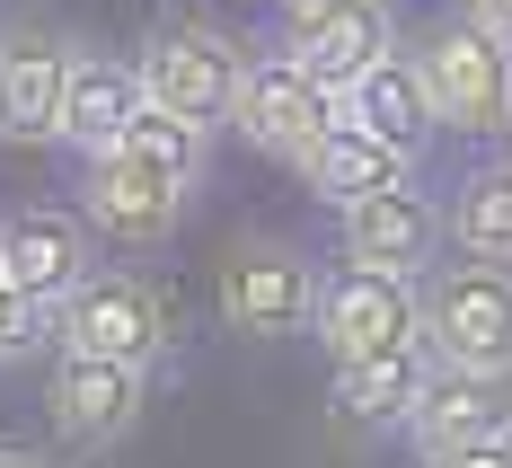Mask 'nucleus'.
Here are the masks:
<instances>
[{
    "instance_id": "f257e3e1",
    "label": "nucleus",
    "mask_w": 512,
    "mask_h": 468,
    "mask_svg": "<svg viewBox=\"0 0 512 468\" xmlns=\"http://www.w3.org/2000/svg\"><path fill=\"white\" fill-rule=\"evenodd\" d=\"M407 53L433 89L442 133H512V36H495L477 9L424 18Z\"/></svg>"
},
{
    "instance_id": "f03ea898",
    "label": "nucleus",
    "mask_w": 512,
    "mask_h": 468,
    "mask_svg": "<svg viewBox=\"0 0 512 468\" xmlns=\"http://www.w3.org/2000/svg\"><path fill=\"white\" fill-rule=\"evenodd\" d=\"M133 71H142V98L151 106L204 124V133H230V106H239V80H248V45L230 27L195 18V9H168L151 36H142Z\"/></svg>"
},
{
    "instance_id": "7ed1b4c3",
    "label": "nucleus",
    "mask_w": 512,
    "mask_h": 468,
    "mask_svg": "<svg viewBox=\"0 0 512 468\" xmlns=\"http://www.w3.org/2000/svg\"><path fill=\"white\" fill-rule=\"evenodd\" d=\"M424 345L442 371H495L512 380V265L451 257L424 274Z\"/></svg>"
},
{
    "instance_id": "20e7f679",
    "label": "nucleus",
    "mask_w": 512,
    "mask_h": 468,
    "mask_svg": "<svg viewBox=\"0 0 512 468\" xmlns=\"http://www.w3.org/2000/svg\"><path fill=\"white\" fill-rule=\"evenodd\" d=\"M195 186L204 177H186L177 159L142 151V142H115L80 168V212H89V230L115 239V248H168L177 239V221L195 204Z\"/></svg>"
},
{
    "instance_id": "39448f33",
    "label": "nucleus",
    "mask_w": 512,
    "mask_h": 468,
    "mask_svg": "<svg viewBox=\"0 0 512 468\" xmlns=\"http://www.w3.org/2000/svg\"><path fill=\"white\" fill-rule=\"evenodd\" d=\"M309 336L327 345V363H371V354H389V345H415V336H424V283L345 257L318 283V327H309Z\"/></svg>"
},
{
    "instance_id": "423d86ee",
    "label": "nucleus",
    "mask_w": 512,
    "mask_h": 468,
    "mask_svg": "<svg viewBox=\"0 0 512 468\" xmlns=\"http://www.w3.org/2000/svg\"><path fill=\"white\" fill-rule=\"evenodd\" d=\"M318 265H309L301 239H239L230 257H221V318L256 336V345H274V336H309L318 327Z\"/></svg>"
},
{
    "instance_id": "0eeeda50",
    "label": "nucleus",
    "mask_w": 512,
    "mask_h": 468,
    "mask_svg": "<svg viewBox=\"0 0 512 468\" xmlns=\"http://www.w3.org/2000/svg\"><path fill=\"white\" fill-rule=\"evenodd\" d=\"M345 115V98L309 71L301 53H248V80H239V106H230V133L265 159H301L327 124Z\"/></svg>"
},
{
    "instance_id": "6e6552de",
    "label": "nucleus",
    "mask_w": 512,
    "mask_h": 468,
    "mask_svg": "<svg viewBox=\"0 0 512 468\" xmlns=\"http://www.w3.org/2000/svg\"><path fill=\"white\" fill-rule=\"evenodd\" d=\"M53 345H71V354H115V363H159V354H168V301H159L151 274L98 265V274L53 310Z\"/></svg>"
},
{
    "instance_id": "1a4fd4ad",
    "label": "nucleus",
    "mask_w": 512,
    "mask_h": 468,
    "mask_svg": "<svg viewBox=\"0 0 512 468\" xmlns=\"http://www.w3.org/2000/svg\"><path fill=\"white\" fill-rule=\"evenodd\" d=\"M0 265H9V283L53 318L89 274H98V230H89V212H62V204H9L0 212Z\"/></svg>"
},
{
    "instance_id": "9d476101",
    "label": "nucleus",
    "mask_w": 512,
    "mask_h": 468,
    "mask_svg": "<svg viewBox=\"0 0 512 468\" xmlns=\"http://www.w3.org/2000/svg\"><path fill=\"white\" fill-rule=\"evenodd\" d=\"M142 398H151V363L71 354V345H62V363H53V389H45V407H53V424H62V442H80V451H106V442H124V433L142 424Z\"/></svg>"
},
{
    "instance_id": "9b49d317",
    "label": "nucleus",
    "mask_w": 512,
    "mask_h": 468,
    "mask_svg": "<svg viewBox=\"0 0 512 468\" xmlns=\"http://www.w3.org/2000/svg\"><path fill=\"white\" fill-rule=\"evenodd\" d=\"M345 221V257H362V265H389V274H433L442 265V239H451V212L433 204L424 186H380V195H362V204H345L336 212Z\"/></svg>"
},
{
    "instance_id": "f8f14e48",
    "label": "nucleus",
    "mask_w": 512,
    "mask_h": 468,
    "mask_svg": "<svg viewBox=\"0 0 512 468\" xmlns=\"http://www.w3.org/2000/svg\"><path fill=\"white\" fill-rule=\"evenodd\" d=\"M71 53L45 27L0 36V142H62V89H71Z\"/></svg>"
},
{
    "instance_id": "ddd939ff",
    "label": "nucleus",
    "mask_w": 512,
    "mask_h": 468,
    "mask_svg": "<svg viewBox=\"0 0 512 468\" xmlns=\"http://www.w3.org/2000/svg\"><path fill=\"white\" fill-rule=\"evenodd\" d=\"M142 71L124 62V53H71V89H62V142L80 159H98V151H115L124 133H133V115H142Z\"/></svg>"
},
{
    "instance_id": "4468645a",
    "label": "nucleus",
    "mask_w": 512,
    "mask_h": 468,
    "mask_svg": "<svg viewBox=\"0 0 512 468\" xmlns=\"http://www.w3.org/2000/svg\"><path fill=\"white\" fill-rule=\"evenodd\" d=\"M433 345L415 336V345H389V354H371V363H336V424H354V433H407L415 398L433 389Z\"/></svg>"
},
{
    "instance_id": "2eb2a0df",
    "label": "nucleus",
    "mask_w": 512,
    "mask_h": 468,
    "mask_svg": "<svg viewBox=\"0 0 512 468\" xmlns=\"http://www.w3.org/2000/svg\"><path fill=\"white\" fill-rule=\"evenodd\" d=\"M283 53H301L309 71L345 98L371 62H389V53H398V18H389V0H345V9H327V18L283 27Z\"/></svg>"
},
{
    "instance_id": "dca6fc26",
    "label": "nucleus",
    "mask_w": 512,
    "mask_h": 468,
    "mask_svg": "<svg viewBox=\"0 0 512 468\" xmlns=\"http://www.w3.org/2000/svg\"><path fill=\"white\" fill-rule=\"evenodd\" d=\"M495 433H512V380H495V371H433V389L407 416V442L424 460L460 451V442H495Z\"/></svg>"
},
{
    "instance_id": "f3484780",
    "label": "nucleus",
    "mask_w": 512,
    "mask_h": 468,
    "mask_svg": "<svg viewBox=\"0 0 512 468\" xmlns=\"http://www.w3.org/2000/svg\"><path fill=\"white\" fill-rule=\"evenodd\" d=\"M292 168H301V186L318 195V204H336V212H345V204H362V195H380V186H398L415 159L398 151V142H380L371 124L336 115V124H327V133H318V142H309Z\"/></svg>"
},
{
    "instance_id": "a211bd4d",
    "label": "nucleus",
    "mask_w": 512,
    "mask_h": 468,
    "mask_svg": "<svg viewBox=\"0 0 512 468\" xmlns=\"http://www.w3.org/2000/svg\"><path fill=\"white\" fill-rule=\"evenodd\" d=\"M345 115H354V124H371L380 142H398L407 159H424V142L442 133V115H433V89H424L415 53H389V62H371L354 89H345Z\"/></svg>"
},
{
    "instance_id": "6ab92c4d",
    "label": "nucleus",
    "mask_w": 512,
    "mask_h": 468,
    "mask_svg": "<svg viewBox=\"0 0 512 468\" xmlns=\"http://www.w3.org/2000/svg\"><path fill=\"white\" fill-rule=\"evenodd\" d=\"M451 239H460L468 257L512 265V159H504V168L460 177V195H451Z\"/></svg>"
},
{
    "instance_id": "aec40b11",
    "label": "nucleus",
    "mask_w": 512,
    "mask_h": 468,
    "mask_svg": "<svg viewBox=\"0 0 512 468\" xmlns=\"http://www.w3.org/2000/svg\"><path fill=\"white\" fill-rule=\"evenodd\" d=\"M36 336H45V310L9 283V265H0V363H18V354H36Z\"/></svg>"
},
{
    "instance_id": "412c9836",
    "label": "nucleus",
    "mask_w": 512,
    "mask_h": 468,
    "mask_svg": "<svg viewBox=\"0 0 512 468\" xmlns=\"http://www.w3.org/2000/svg\"><path fill=\"white\" fill-rule=\"evenodd\" d=\"M424 468H512V433H495V442H460V451H433Z\"/></svg>"
},
{
    "instance_id": "4be33fe9",
    "label": "nucleus",
    "mask_w": 512,
    "mask_h": 468,
    "mask_svg": "<svg viewBox=\"0 0 512 468\" xmlns=\"http://www.w3.org/2000/svg\"><path fill=\"white\" fill-rule=\"evenodd\" d=\"M327 9H345V0H274V18H283V27H301V18H327Z\"/></svg>"
},
{
    "instance_id": "5701e85b",
    "label": "nucleus",
    "mask_w": 512,
    "mask_h": 468,
    "mask_svg": "<svg viewBox=\"0 0 512 468\" xmlns=\"http://www.w3.org/2000/svg\"><path fill=\"white\" fill-rule=\"evenodd\" d=\"M460 9H477V18H486L495 36H512V0H460Z\"/></svg>"
},
{
    "instance_id": "b1692460",
    "label": "nucleus",
    "mask_w": 512,
    "mask_h": 468,
    "mask_svg": "<svg viewBox=\"0 0 512 468\" xmlns=\"http://www.w3.org/2000/svg\"><path fill=\"white\" fill-rule=\"evenodd\" d=\"M0 468H53L45 451H18V442H9V451H0Z\"/></svg>"
}]
</instances>
